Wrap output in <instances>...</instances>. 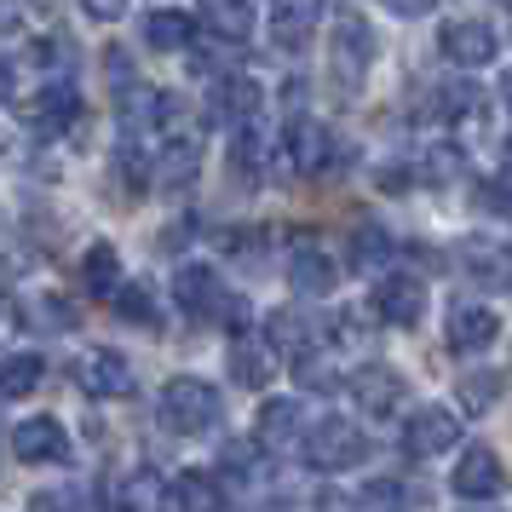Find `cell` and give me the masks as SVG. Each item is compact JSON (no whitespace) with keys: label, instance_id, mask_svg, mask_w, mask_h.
Listing matches in <instances>:
<instances>
[{"label":"cell","instance_id":"74e56055","mask_svg":"<svg viewBox=\"0 0 512 512\" xmlns=\"http://www.w3.org/2000/svg\"><path fill=\"white\" fill-rule=\"evenodd\" d=\"M501 104H507V110H512V70L501 75Z\"/></svg>","mask_w":512,"mask_h":512},{"label":"cell","instance_id":"8fae6325","mask_svg":"<svg viewBox=\"0 0 512 512\" xmlns=\"http://www.w3.org/2000/svg\"><path fill=\"white\" fill-rule=\"evenodd\" d=\"M75 116H81V98H75V87H41V93L24 104V127L29 133H41V139H58L64 127H75Z\"/></svg>","mask_w":512,"mask_h":512},{"label":"cell","instance_id":"4316f807","mask_svg":"<svg viewBox=\"0 0 512 512\" xmlns=\"http://www.w3.org/2000/svg\"><path fill=\"white\" fill-rule=\"evenodd\" d=\"M271 346L288 351L294 363L305 357V317L300 311H277V317H271Z\"/></svg>","mask_w":512,"mask_h":512},{"label":"cell","instance_id":"ffe728a7","mask_svg":"<svg viewBox=\"0 0 512 512\" xmlns=\"http://www.w3.org/2000/svg\"><path fill=\"white\" fill-rule=\"evenodd\" d=\"M288 282H294L300 294H328V288H334V259H328L323 248L300 242L294 259H288Z\"/></svg>","mask_w":512,"mask_h":512},{"label":"cell","instance_id":"d6a6232c","mask_svg":"<svg viewBox=\"0 0 512 512\" xmlns=\"http://www.w3.org/2000/svg\"><path fill=\"white\" fill-rule=\"evenodd\" d=\"M484 208L512 213V179H495V185H484Z\"/></svg>","mask_w":512,"mask_h":512},{"label":"cell","instance_id":"484cf974","mask_svg":"<svg viewBox=\"0 0 512 512\" xmlns=\"http://www.w3.org/2000/svg\"><path fill=\"white\" fill-rule=\"evenodd\" d=\"M116 311L127 317V323H139V328L162 323V311H156V300H150V288H144V282H121V288H116Z\"/></svg>","mask_w":512,"mask_h":512},{"label":"cell","instance_id":"f546056e","mask_svg":"<svg viewBox=\"0 0 512 512\" xmlns=\"http://www.w3.org/2000/svg\"><path fill=\"white\" fill-rule=\"evenodd\" d=\"M478 98H484V93H478V87H466V81H461V87H449V93H443V116L466 121L472 110H478Z\"/></svg>","mask_w":512,"mask_h":512},{"label":"cell","instance_id":"1f68e13d","mask_svg":"<svg viewBox=\"0 0 512 512\" xmlns=\"http://www.w3.org/2000/svg\"><path fill=\"white\" fill-rule=\"evenodd\" d=\"M81 12L98 18V24H116L121 12H127V0H81Z\"/></svg>","mask_w":512,"mask_h":512},{"label":"cell","instance_id":"6da1fadb","mask_svg":"<svg viewBox=\"0 0 512 512\" xmlns=\"http://www.w3.org/2000/svg\"><path fill=\"white\" fill-rule=\"evenodd\" d=\"M219 386L213 380H196V374H179V380H167L162 392V426L167 432H179V438H202L208 426H219Z\"/></svg>","mask_w":512,"mask_h":512},{"label":"cell","instance_id":"2e32d148","mask_svg":"<svg viewBox=\"0 0 512 512\" xmlns=\"http://www.w3.org/2000/svg\"><path fill=\"white\" fill-rule=\"evenodd\" d=\"M288 162L300 167V173H328L334 167V133L300 116L288 127Z\"/></svg>","mask_w":512,"mask_h":512},{"label":"cell","instance_id":"83f0119b","mask_svg":"<svg viewBox=\"0 0 512 512\" xmlns=\"http://www.w3.org/2000/svg\"><path fill=\"white\" fill-rule=\"evenodd\" d=\"M495 392H501V374H466L461 380V409L466 415H484L489 403H495Z\"/></svg>","mask_w":512,"mask_h":512},{"label":"cell","instance_id":"d6986e66","mask_svg":"<svg viewBox=\"0 0 512 512\" xmlns=\"http://www.w3.org/2000/svg\"><path fill=\"white\" fill-rule=\"evenodd\" d=\"M81 288H87L93 300H116V288H121L116 242H93V248H87V259H81Z\"/></svg>","mask_w":512,"mask_h":512},{"label":"cell","instance_id":"7a4b0ae2","mask_svg":"<svg viewBox=\"0 0 512 512\" xmlns=\"http://www.w3.org/2000/svg\"><path fill=\"white\" fill-rule=\"evenodd\" d=\"M179 305H185L190 317H208V323H231L242 328L248 323V305L236 300V294H225L219 288V277H213L208 265H179Z\"/></svg>","mask_w":512,"mask_h":512},{"label":"cell","instance_id":"603a6c76","mask_svg":"<svg viewBox=\"0 0 512 512\" xmlns=\"http://www.w3.org/2000/svg\"><path fill=\"white\" fill-rule=\"evenodd\" d=\"M41 374H47V363H41L35 351L0 357V397H29L35 386H41Z\"/></svg>","mask_w":512,"mask_h":512},{"label":"cell","instance_id":"9c48e42d","mask_svg":"<svg viewBox=\"0 0 512 512\" xmlns=\"http://www.w3.org/2000/svg\"><path fill=\"white\" fill-rule=\"evenodd\" d=\"M75 386L87 397H133V369H127V357L121 351H87L81 363H75Z\"/></svg>","mask_w":512,"mask_h":512},{"label":"cell","instance_id":"ba28073f","mask_svg":"<svg viewBox=\"0 0 512 512\" xmlns=\"http://www.w3.org/2000/svg\"><path fill=\"white\" fill-rule=\"evenodd\" d=\"M449 351H461V357H472V351H489L495 340H501V317L489 311V305H472V300H461V305H449Z\"/></svg>","mask_w":512,"mask_h":512},{"label":"cell","instance_id":"30bf717a","mask_svg":"<svg viewBox=\"0 0 512 512\" xmlns=\"http://www.w3.org/2000/svg\"><path fill=\"white\" fill-rule=\"evenodd\" d=\"M438 52L449 64H461V70H484L489 58H495V29L478 24V18H455V24H443Z\"/></svg>","mask_w":512,"mask_h":512},{"label":"cell","instance_id":"d590c367","mask_svg":"<svg viewBox=\"0 0 512 512\" xmlns=\"http://www.w3.org/2000/svg\"><path fill=\"white\" fill-rule=\"evenodd\" d=\"M317 6H323V0H282V12H294V18H311Z\"/></svg>","mask_w":512,"mask_h":512},{"label":"cell","instance_id":"5bb4252c","mask_svg":"<svg viewBox=\"0 0 512 512\" xmlns=\"http://www.w3.org/2000/svg\"><path fill=\"white\" fill-rule=\"evenodd\" d=\"M351 397L363 403V415H397L403 403V374L386 369V363H363L351 374Z\"/></svg>","mask_w":512,"mask_h":512},{"label":"cell","instance_id":"44dd1931","mask_svg":"<svg viewBox=\"0 0 512 512\" xmlns=\"http://www.w3.org/2000/svg\"><path fill=\"white\" fill-rule=\"evenodd\" d=\"M271 340H265V346H259L254 334H236L231 340V374H236V386H265V380H271Z\"/></svg>","mask_w":512,"mask_h":512},{"label":"cell","instance_id":"ac0fdd59","mask_svg":"<svg viewBox=\"0 0 512 512\" xmlns=\"http://www.w3.org/2000/svg\"><path fill=\"white\" fill-rule=\"evenodd\" d=\"M259 104H265V93L248 75H219L213 81V121H254Z\"/></svg>","mask_w":512,"mask_h":512},{"label":"cell","instance_id":"3957f363","mask_svg":"<svg viewBox=\"0 0 512 512\" xmlns=\"http://www.w3.org/2000/svg\"><path fill=\"white\" fill-rule=\"evenodd\" d=\"M305 461L317 466V472H346V466H357L363 455H369V438H363V426H351V420L328 415L317 420L311 432H305Z\"/></svg>","mask_w":512,"mask_h":512},{"label":"cell","instance_id":"d4e9b609","mask_svg":"<svg viewBox=\"0 0 512 512\" xmlns=\"http://www.w3.org/2000/svg\"><path fill=\"white\" fill-rule=\"evenodd\" d=\"M259 449H265L259 438H225V449H219V472L236 478V484L259 478Z\"/></svg>","mask_w":512,"mask_h":512},{"label":"cell","instance_id":"8d00e7d4","mask_svg":"<svg viewBox=\"0 0 512 512\" xmlns=\"http://www.w3.org/2000/svg\"><path fill=\"white\" fill-rule=\"evenodd\" d=\"M18 29V0H0V35Z\"/></svg>","mask_w":512,"mask_h":512},{"label":"cell","instance_id":"f1b7e54d","mask_svg":"<svg viewBox=\"0 0 512 512\" xmlns=\"http://www.w3.org/2000/svg\"><path fill=\"white\" fill-rule=\"evenodd\" d=\"M351 259H357V271H363V265H380V259H392V242H386V231H380V225L357 231V242H351Z\"/></svg>","mask_w":512,"mask_h":512},{"label":"cell","instance_id":"5b68a950","mask_svg":"<svg viewBox=\"0 0 512 512\" xmlns=\"http://www.w3.org/2000/svg\"><path fill=\"white\" fill-rule=\"evenodd\" d=\"M328 58H334V81L351 93V87L369 75V64H374V29L346 12V18L334 24V47H328Z\"/></svg>","mask_w":512,"mask_h":512},{"label":"cell","instance_id":"9a60e30c","mask_svg":"<svg viewBox=\"0 0 512 512\" xmlns=\"http://www.w3.org/2000/svg\"><path fill=\"white\" fill-rule=\"evenodd\" d=\"M259 443L265 449H305V409L294 397H271L259 409Z\"/></svg>","mask_w":512,"mask_h":512},{"label":"cell","instance_id":"e0dca14e","mask_svg":"<svg viewBox=\"0 0 512 512\" xmlns=\"http://www.w3.org/2000/svg\"><path fill=\"white\" fill-rule=\"evenodd\" d=\"M196 18L219 35V41H248L259 24L254 0H196Z\"/></svg>","mask_w":512,"mask_h":512},{"label":"cell","instance_id":"cb8c5ba5","mask_svg":"<svg viewBox=\"0 0 512 512\" xmlns=\"http://www.w3.org/2000/svg\"><path fill=\"white\" fill-rule=\"evenodd\" d=\"M162 501H167V507H190V512H208V507H219L225 495H219V489H213L208 478H202V472H179V478H173V484L162 489Z\"/></svg>","mask_w":512,"mask_h":512},{"label":"cell","instance_id":"836d02e7","mask_svg":"<svg viewBox=\"0 0 512 512\" xmlns=\"http://www.w3.org/2000/svg\"><path fill=\"white\" fill-rule=\"evenodd\" d=\"M386 6H392L397 18H420V12H432L438 0H386Z\"/></svg>","mask_w":512,"mask_h":512},{"label":"cell","instance_id":"4fadbf2b","mask_svg":"<svg viewBox=\"0 0 512 512\" xmlns=\"http://www.w3.org/2000/svg\"><path fill=\"white\" fill-rule=\"evenodd\" d=\"M461 271L466 277H478L484 288H512V242L466 236L461 242Z\"/></svg>","mask_w":512,"mask_h":512},{"label":"cell","instance_id":"7402d4cb","mask_svg":"<svg viewBox=\"0 0 512 512\" xmlns=\"http://www.w3.org/2000/svg\"><path fill=\"white\" fill-rule=\"evenodd\" d=\"M196 24H202L196 12H150V18H144V41L156 52H185Z\"/></svg>","mask_w":512,"mask_h":512},{"label":"cell","instance_id":"e575fe53","mask_svg":"<svg viewBox=\"0 0 512 512\" xmlns=\"http://www.w3.org/2000/svg\"><path fill=\"white\" fill-rule=\"evenodd\" d=\"M12 87H18V75H12V58H0V104L12 98Z\"/></svg>","mask_w":512,"mask_h":512},{"label":"cell","instance_id":"8992f818","mask_svg":"<svg viewBox=\"0 0 512 512\" xmlns=\"http://www.w3.org/2000/svg\"><path fill=\"white\" fill-rule=\"evenodd\" d=\"M12 455L24 466H58L70 455V432H64V420L52 415H29L12 426Z\"/></svg>","mask_w":512,"mask_h":512},{"label":"cell","instance_id":"7c38bea8","mask_svg":"<svg viewBox=\"0 0 512 512\" xmlns=\"http://www.w3.org/2000/svg\"><path fill=\"white\" fill-rule=\"evenodd\" d=\"M374 317L392 328H415L426 317V288L415 277H386L374 288Z\"/></svg>","mask_w":512,"mask_h":512},{"label":"cell","instance_id":"277c9868","mask_svg":"<svg viewBox=\"0 0 512 512\" xmlns=\"http://www.w3.org/2000/svg\"><path fill=\"white\" fill-rule=\"evenodd\" d=\"M449 484H455L461 501H495V495L507 489V466H501V455H495L489 443H472V449H461Z\"/></svg>","mask_w":512,"mask_h":512},{"label":"cell","instance_id":"4dcf8cb0","mask_svg":"<svg viewBox=\"0 0 512 512\" xmlns=\"http://www.w3.org/2000/svg\"><path fill=\"white\" fill-rule=\"evenodd\" d=\"M363 501L369 507H397V501H409V489L392 484V478H380V484H363Z\"/></svg>","mask_w":512,"mask_h":512},{"label":"cell","instance_id":"52a82bcc","mask_svg":"<svg viewBox=\"0 0 512 512\" xmlns=\"http://www.w3.org/2000/svg\"><path fill=\"white\" fill-rule=\"evenodd\" d=\"M461 438V420H455V409H415V415L403 420V455L409 461H432V455H443L449 443Z\"/></svg>","mask_w":512,"mask_h":512}]
</instances>
